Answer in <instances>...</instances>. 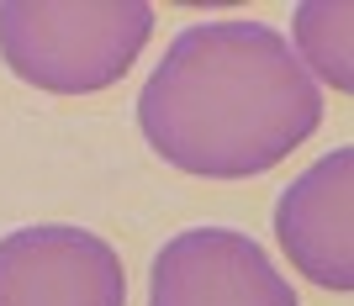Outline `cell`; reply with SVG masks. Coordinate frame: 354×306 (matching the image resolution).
<instances>
[{
    "mask_svg": "<svg viewBox=\"0 0 354 306\" xmlns=\"http://www.w3.org/2000/svg\"><path fill=\"white\" fill-rule=\"evenodd\" d=\"M354 6L349 0H301L291 11V53L301 69H312L317 79L349 95L354 90Z\"/></svg>",
    "mask_w": 354,
    "mask_h": 306,
    "instance_id": "cell-6",
    "label": "cell"
},
{
    "mask_svg": "<svg viewBox=\"0 0 354 306\" xmlns=\"http://www.w3.org/2000/svg\"><path fill=\"white\" fill-rule=\"evenodd\" d=\"M153 37L148 0H0V59L53 95L117 85Z\"/></svg>",
    "mask_w": 354,
    "mask_h": 306,
    "instance_id": "cell-2",
    "label": "cell"
},
{
    "mask_svg": "<svg viewBox=\"0 0 354 306\" xmlns=\"http://www.w3.org/2000/svg\"><path fill=\"white\" fill-rule=\"evenodd\" d=\"M354 148H333L301 169L275 201V238H281L291 269L323 285L354 291Z\"/></svg>",
    "mask_w": 354,
    "mask_h": 306,
    "instance_id": "cell-5",
    "label": "cell"
},
{
    "mask_svg": "<svg viewBox=\"0 0 354 306\" xmlns=\"http://www.w3.org/2000/svg\"><path fill=\"white\" fill-rule=\"evenodd\" d=\"M148 306H296V291L249 233L191 227L159 248Z\"/></svg>",
    "mask_w": 354,
    "mask_h": 306,
    "instance_id": "cell-4",
    "label": "cell"
},
{
    "mask_svg": "<svg viewBox=\"0 0 354 306\" xmlns=\"http://www.w3.org/2000/svg\"><path fill=\"white\" fill-rule=\"evenodd\" d=\"M323 122V95L265 21H196L164 48L138 127L164 164L201 180H249L291 159Z\"/></svg>",
    "mask_w": 354,
    "mask_h": 306,
    "instance_id": "cell-1",
    "label": "cell"
},
{
    "mask_svg": "<svg viewBox=\"0 0 354 306\" xmlns=\"http://www.w3.org/2000/svg\"><path fill=\"white\" fill-rule=\"evenodd\" d=\"M0 306H127V269L90 227L32 222L0 238Z\"/></svg>",
    "mask_w": 354,
    "mask_h": 306,
    "instance_id": "cell-3",
    "label": "cell"
}]
</instances>
